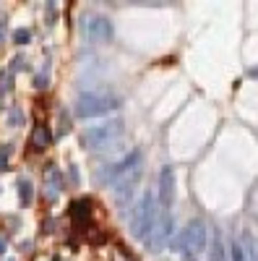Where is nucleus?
I'll return each mask as SVG.
<instances>
[{
    "mask_svg": "<svg viewBox=\"0 0 258 261\" xmlns=\"http://www.w3.org/2000/svg\"><path fill=\"white\" fill-rule=\"evenodd\" d=\"M81 27H83V37L89 39V42H94V45H107V42L112 39V34H115L112 21L107 18V16H99V13L86 16Z\"/></svg>",
    "mask_w": 258,
    "mask_h": 261,
    "instance_id": "nucleus-6",
    "label": "nucleus"
},
{
    "mask_svg": "<svg viewBox=\"0 0 258 261\" xmlns=\"http://www.w3.org/2000/svg\"><path fill=\"white\" fill-rule=\"evenodd\" d=\"M8 76H11V71H3V73H0V94H3V92H8Z\"/></svg>",
    "mask_w": 258,
    "mask_h": 261,
    "instance_id": "nucleus-19",
    "label": "nucleus"
},
{
    "mask_svg": "<svg viewBox=\"0 0 258 261\" xmlns=\"http://www.w3.org/2000/svg\"><path fill=\"white\" fill-rule=\"evenodd\" d=\"M3 34H6V21H0V39H3Z\"/></svg>",
    "mask_w": 258,
    "mask_h": 261,
    "instance_id": "nucleus-23",
    "label": "nucleus"
},
{
    "mask_svg": "<svg viewBox=\"0 0 258 261\" xmlns=\"http://www.w3.org/2000/svg\"><path fill=\"white\" fill-rule=\"evenodd\" d=\"M52 144V134H50V128L47 125H37L32 130V146L34 149H47Z\"/></svg>",
    "mask_w": 258,
    "mask_h": 261,
    "instance_id": "nucleus-11",
    "label": "nucleus"
},
{
    "mask_svg": "<svg viewBox=\"0 0 258 261\" xmlns=\"http://www.w3.org/2000/svg\"><path fill=\"white\" fill-rule=\"evenodd\" d=\"M37 86H39V89H42V86H47V76H45V73L37 76Z\"/></svg>",
    "mask_w": 258,
    "mask_h": 261,
    "instance_id": "nucleus-21",
    "label": "nucleus"
},
{
    "mask_svg": "<svg viewBox=\"0 0 258 261\" xmlns=\"http://www.w3.org/2000/svg\"><path fill=\"white\" fill-rule=\"evenodd\" d=\"M123 130H125L123 120H107L102 125H92V128H86L83 134H81V146L89 149V151L107 149L110 144H115L123 136Z\"/></svg>",
    "mask_w": 258,
    "mask_h": 261,
    "instance_id": "nucleus-4",
    "label": "nucleus"
},
{
    "mask_svg": "<svg viewBox=\"0 0 258 261\" xmlns=\"http://www.w3.org/2000/svg\"><path fill=\"white\" fill-rule=\"evenodd\" d=\"M172 232H175V220H172L169 209H164V212L159 214V220H157V227H154V232H152V241H149V246H152L154 251H162V248L169 243Z\"/></svg>",
    "mask_w": 258,
    "mask_h": 261,
    "instance_id": "nucleus-7",
    "label": "nucleus"
},
{
    "mask_svg": "<svg viewBox=\"0 0 258 261\" xmlns=\"http://www.w3.org/2000/svg\"><path fill=\"white\" fill-rule=\"evenodd\" d=\"M230 258H232V261H250L240 238H232V243H230Z\"/></svg>",
    "mask_w": 258,
    "mask_h": 261,
    "instance_id": "nucleus-14",
    "label": "nucleus"
},
{
    "mask_svg": "<svg viewBox=\"0 0 258 261\" xmlns=\"http://www.w3.org/2000/svg\"><path fill=\"white\" fill-rule=\"evenodd\" d=\"M3 253H6V238L0 235V256H3Z\"/></svg>",
    "mask_w": 258,
    "mask_h": 261,
    "instance_id": "nucleus-22",
    "label": "nucleus"
},
{
    "mask_svg": "<svg viewBox=\"0 0 258 261\" xmlns=\"http://www.w3.org/2000/svg\"><path fill=\"white\" fill-rule=\"evenodd\" d=\"M18 196H21V204H24V206H29V204H32V199H34L32 183H29L26 178H21V180H18Z\"/></svg>",
    "mask_w": 258,
    "mask_h": 261,
    "instance_id": "nucleus-15",
    "label": "nucleus"
},
{
    "mask_svg": "<svg viewBox=\"0 0 258 261\" xmlns=\"http://www.w3.org/2000/svg\"><path fill=\"white\" fill-rule=\"evenodd\" d=\"M71 214H73L76 222H89V217H92V201H89V199L73 201V204H71Z\"/></svg>",
    "mask_w": 258,
    "mask_h": 261,
    "instance_id": "nucleus-12",
    "label": "nucleus"
},
{
    "mask_svg": "<svg viewBox=\"0 0 258 261\" xmlns=\"http://www.w3.org/2000/svg\"><path fill=\"white\" fill-rule=\"evenodd\" d=\"M21 68H24V58H16L13 60V71H21Z\"/></svg>",
    "mask_w": 258,
    "mask_h": 261,
    "instance_id": "nucleus-20",
    "label": "nucleus"
},
{
    "mask_svg": "<svg viewBox=\"0 0 258 261\" xmlns=\"http://www.w3.org/2000/svg\"><path fill=\"white\" fill-rule=\"evenodd\" d=\"M13 42L16 45H26V42H32V32L29 29H16L13 32Z\"/></svg>",
    "mask_w": 258,
    "mask_h": 261,
    "instance_id": "nucleus-17",
    "label": "nucleus"
},
{
    "mask_svg": "<svg viewBox=\"0 0 258 261\" xmlns=\"http://www.w3.org/2000/svg\"><path fill=\"white\" fill-rule=\"evenodd\" d=\"M8 125H13V128L24 125V113H21V107H11V113H8Z\"/></svg>",
    "mask_w": 258,
    "mask_h": 261,
    "instance_id": "nucleus-16",
    "label": "nucleus"
},
{
    "mask_svg": "<svg viewBox=\"0 0 258 261\" xmlns=\"http://www.w3.org/2000/svg\"><path fill=\"white\" fill-rule=\"evenodd\" d=\"M8 151H11V146H3V149H0V172L8 167Z\"/></svg>",
    "mask_w": 258,
    "mask_h": 261,
    "instance_id": "nucleus-18",
    "label": "nucleus"
},
{
    "mask_svg": "<svg viewBox=\"0 0 258 261\" xmlns=\"http://www.w3.org/2000/svg\"><path fill=\"white\" fill-rule=\"evenodd\" d=\"M120 105H123V99L118 94H110V92H83L76 99L73 113H76V118H99V115L115 113Z\"/></svg>",
    "mask_w": 258,
    "mask_h": 261,
    "instance_id": "nucleus-2",
    "label": "nucleus"
},
{
    "mask_svg": "<svg viewBox=\"0 0 258 261\" xmlns=\"http://www.w3.org/2000/svg\"><path fill=\"white\" fill-rule=\"evenodd\" d=\"M8 261H13V258H8Z\"/></svg>",
    "mask_w": 258,
    "mask_h": 261,
    "instance_id": "nucleus-25",
    "label": "nucleus"
},
{
    "mask_svg": "<svg viewBox=\"0 0 258 261\" xmlns=\"http://www.w3.org/2000/svg\"><path fill=\"white\" fill-rule=\"evenodd\" d=\"M157 196H159L162 209H169V206H172V201H175V170H172L169 165H164V167L159 170Z\"/></svg>",
    "mask_w": 258,
    "mask_h": 261,
    "instance_id": "nucleus-8",
    "label": "nucleus"
},
{
    "mask_svg": "<svg viewBox=\"0 0 258 261\" xmlns=\"http://www.w3.org/2000/svg\"><path fill=\"white\" fill-rule=\"evenodd\" d=\"M206 248H209V227H206V222L190 220L185 225V230L180 232V238H178L180 256H185L188 261H193V258H198Z\"/></svg>",
    "mask_w": 258,
    "mask_h": 261,
    "instance_id": "nucleus-3",
    "label": "nucleus"
},
{
    "mask_svg": "<svg viewBox=\"0 0 258 261\" xmlns=\"http://www.w3.org/2000/svg\"><path fill=\"white\" fill-rule=\"evenodd\" d=\"M138 180H141V167L133 170V172H128L125 178L115 180V183H112V196H115V201H118V204H125L128 199H131V193L136 191Z\"/></svg>",
    "mask_w": 258,
    "mask_h": 261,
    "instance_id": "nucleus-9",
    "label": "nucleus"
},
{
    "mask_svg": "<svg viewBox=\"0 0 258 261\" xmlns=\"http://www.w3.org/2000/svg\"><path fill=\"white\" fill-rule=\"evenodd\" d=\"M141 151L138 149H133V151H128V154L123 157V160H118V162H112V165H104L99 172H97V180L99 183H115V180H120V178H125L128 172H133V170H138L141 167Z\"/></svg>",
    "mask_w": 258,
    "mask_h": 261,
    "instance_id": "nucleus-5",
    "label": "nucleus"
},
{
    "mask_svg": "<svg viewBox=\"0 0 258 261\" xmlns=\"http://www.w3.org/2000/svg\"><path fill=\"white\" fill-rule=\"evenodd\" d=\"M211 261H227V248H224V241L222 235L217 232L211 241Z\"/></svg>",
    "mask_w": 258,
    "mask_h": 261,
    "instance_id": "nucleus-13",
    "label": "nucleus"
},
{
    "mask_svg": "<svg viewBox=\"0 0 258 261\" xmlns=\"http://www.w3.org/2000/svg\"><path fill=\"white\" fill-rule=\"evenodd\" d=\"M159 220V204H157V193L154 191H144L141 201L136 204L131 214V232L136 241H152V232Z\"/></svg>",
    "mask_w": 258,
    "mask_h": 261,
    "instance_id": "nucleus-1",
    "label": "nucleus"
},
{
    "mask_svg": "<svg viewBox=\"0 0 258 261\" xmlns=\"http://www.w3.org/2000/svg\"><path fill=\"white\" fill-rule=\"evenodd\" d=\"M248 76H253V79H258V68H250V71H248Z\"/></svg>",
    "mask_w": 258,
    "mask_h": 261,
    "instance_id": "nucleus-24",
    "label": "nucleus"
},
{
    "mask_svg": "<svg viewBox=\"0 0 258 261\" xmlns=\"http://www.w3.org/2000/svg\"><path fill=\"white\" fill-rule=\"evenodd\" d=\"M45 188H47L50 199H55V196L63 191V175H60V170L55 165H47L45 167Z\"/></svg>",
    "mask_w": 258,
    "mask_h": 261,
    "instance_id": "nucleus-10",
    "label": "nucleus"
}]
</instances>
